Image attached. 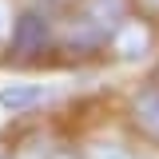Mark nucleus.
I'll use <instances>...</instances> for the list:
<instances>
[{"mask_svg": "<svg viewBox=\"0 0 159 159\" xmlns=\"http://www.w3.org/2000/svg\"><path fill=\"white\" fill-rule=\"evenodd\" d=\"M123 16H127V0H88L84 4V20L72 28V40H80V44L103 40V36H111V28Z\"/></svg>", "mask_w": 159, "mask_h": 159, "instance_id": "1", "label": "nucleus"}, {"mask_svg": "<svg viewBox=\"0 0 159 159\" xmlns=\"http://www.w3.org/2000/svg\"><path fill=\"white\" fill-rule=\"evenodd\" d=\"M111 48H116L123 60H139L147 56V48H151V32H147V24H139V20H119L116 28H111Z\"/></svg>", "mask_w": 159, "mask_h": 159, "instance_id": "2", "label": "nucleus"}, {"mask_svg": "<svg viewBox=\"0 0 159 159\" xmlns=\"http://www.w3.org/2000/svg\"><path fill=\"white\" fill-rule=\"evenodd\" d=\"M48 99H52V88H44V84H4L0 88V107H8V111H32Z\"/></svg>", "mask_w": 159, "mask_h": 159, "instance_id": "3", "label": "nucleus"}, {"mask_svg": "<svg viewBox=\"0 0 159 159\" xmlns=\"http://www.w3.org/2000/svg\"><path fill=\"white\" fill-rule=\"evenodd\" d=\"M48 40V24L40 16H24V20H12V44H16L20 56H32L36 48H44Z\"/></svg>", "mask_w": 159, "mask_h": 159, "instance_id": "4", "label": "nucleus"}, {"mask_svg": "<svg viewBox=\"0 0 159 159\" xmlns=\"http://www.w3.org/2000/svg\"><path fill=\"white\" fill-rule=\"evenodd\" d=\"M135 123L147 135L159 139V92H143V96L135 99Z\"/></svg>", "mask_w": 159, "mask_h": 159, "instance_id": "5", "label": "nucleus"}, {"mask_svg": "<svg viewBox=\"0 0 159 159\" xmlns=\"http://www.w3.org/2000/svg\"><path fill=\"white\" fill-rule=\"evenodd\" d=\"M88 159H139L135 151H127V147H119V143H96Z\"/></svg>", "mask_w": 159, "mask_h": 159, "instance_id": "6", "label": "nucleus"}, {"mask_svg": "<svg viewBox=\"0 0 159 159\" xmlns=\"http://www.w3.org/2000/svg\"><path fill=\"white\" fill-rule=\"evenodd\" d=\"M16 159H48V143H44V139H32V143H24V147H20Z\"/></svg>", "mask_w": 159, "mask_h": 159, "instance_id": "7", "label": "nucleus"}, {"mask_svg": "<svg viewBox=\"0 0 159 159\" xmlns=\"http://www.w3.org/2000/svg\"><path fill=\"white\" fill-rule=\"evenodd\" d=\"M12 36V8H8V0H0V44Z\"/></svg>", "mask_w": 159, "mask_h": 159, "instance_id": "8", "label": "nucleus"}, {"mask_svg": "<svg viewBox=\"0 0 159 159\" xmlns=\"http://www.w3.org/2000/svg\"><path fill=\"white\" fill-rule=\"evenodd\" d=\"M48 159H76L72 151H48Z\"/></svg>", "mask_w": 159, "mask_h": 159, "instance_id": "9", "label": "nucleus"}, {"mask_svg": "<svg viewBox=\"0 0 159 159\" xmlns=\"http://www.w3.org/2000/svg\"><path fill=\"white\" fill-rule=\"evenodd\" d=\"M155 4H159V0H155Z\"/></svg>", "mask_w": 159, "mask_h": 159, "instance_id": "10", "label": "nucleus"}]
</instances>
